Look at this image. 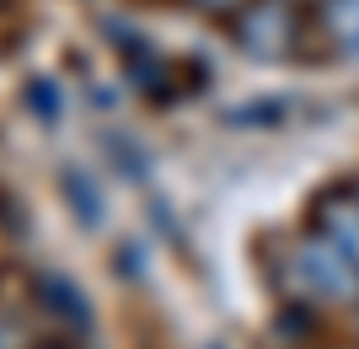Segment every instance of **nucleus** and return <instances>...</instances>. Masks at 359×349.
I'll return each mask as SVG.
<instances>
[{
	"label": "nucleus",
	"mask_w": 359,
	"mask_h": 349,
	"mask_svg": "<svg viewBox=\"0 0 359 349\" xmlns=\"http://www.w3.org/2000/svg\"><path fill=\"white\" fill-rule=\"evenodd\" d=\"M290 279H295L300 301H316V306H354L359 301V263L338 242H327L322 231H311L295 247Z\"/></svg>",
	"instance_id": "1"
},
{
	"label": "nucleus",
	"mask_w": 359,
	"mask_h": 349,
	"mask_svg": "<svg viewBox=\"0 0 359 349\" xmlns=\"http://www.w3.org/2000/svg\"><path fill=\"white\" fill-rule=\"evenodd\" d=\"M316 231L359 263V188H344V194L332 188V194L316 199Z\"/></svg>",
	"instance_id": "3"
},
{
	"label": "nucleus",
	"mask_w": 359,
	"mask_h": 349,
	"mask_svg": "<svg viewBox=\"0 0 359 349\" xmlns=\"http://www.w3.org/2000/svg\"><path fill=\"white\" fill-rule=\"evenodd\" d=\"M194 6H204V11H215V16H236L247 0H194Z\"/></svg>",
	"instance_id": "8"
},
{
	"label": "nucleus",
	"mask_w": 359,
	"mask_h": 349,
	"mask_svg": "<svg viewBox=\"0 0 359 349\" xmlns=\"http://www.w3.org/2000/svg\"><path fill=\"white\" fill-rule=\"evenodd\" d=\"M43 290H48V296H60V301H54V306H60V312H70V317H86V306H75V301H81V296H75V290L65 285V279H54V274H43Z\"/></svg>",
	"instance_id": "6"
},
{
	"label": "nucleus",
	"mask_w": 359,
	"mask_h": 349,
	"mask_svg": "<svg viewBox=\"0 0 359 349\" xmlns=\"http://www.w3.org/2000/svg\"><path fill=\"white\" fill-rule=\"evenodd\" d=\"M32 107H43L48 119L60 113V97H54V81H43V91H32Z\"/></svg>",
	"instance_id": "7"
},
{
	"label": "nucleus",
	"mask_w": 359,
	"mask_h": 349,
	"mask_svg": "<svg viewBox=\"0 0 359 349\" xmlns=\"http://www.w3.org/2000/svg\"><path fill=\"white\" fill-rule=\"evenodd\" d=\"M322 32L344 60H359V0H322Z\"/></svg>",
	"instance_id": "4"
},
{
	"label": "nucleus",
	"mask_w": 359,
	"mask_h": 349,
	"mask_svg": "<svg viewBox=\"0 0 359 349\" xmlns=\"http://www.w3.org/2000/svg\"><path fill=\"white\" fill-rule=\"evenodd\" d=\"M65 194H70V204L75 210H86L81 215V220H86V226H97V220H102V199H97V188H91V178H81V172H65Z\"/></svg>",
	"instance_id": "5"
},
{
	"label": "nucleus",
	"mask_w": 359,
	"mask_h": 349,
	"mask_svg": "<svg viewBox=\"0 0 359 349\" xmlns=\"http://www.w3.org/2000/svg\"><path fill=\"white\" fill-rule=\"evenodd\" d=\"M236 44L257 60H279L295 44V0H247L236 11Z\"/></svg>",
	"instance_id": "2"
}]
</instances>
